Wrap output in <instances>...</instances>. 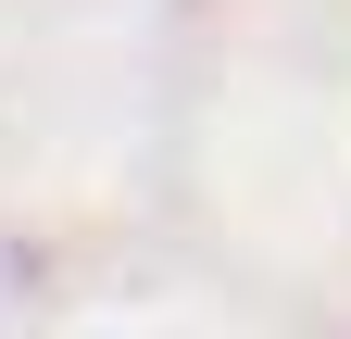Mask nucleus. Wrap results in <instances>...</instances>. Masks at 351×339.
I'll use <instances>...</instances> for the list:
<instances>
[]
</instances>
